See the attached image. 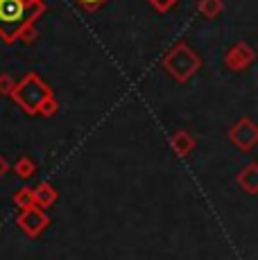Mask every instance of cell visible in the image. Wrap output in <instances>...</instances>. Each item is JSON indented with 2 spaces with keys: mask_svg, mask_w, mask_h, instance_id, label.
<instances>
[{
  "mask_svg": "<svg viewBox=\"0 0 258 260\" xmlns=\"http://www.w3.org/2000/svg\"><path fill=\"white\" fill-rule=\"evenodd\" d=\"M170 143H172V149H175L181 158H186L188 154L195 149V138H192L188 132H175L170 136Z\"/></svg>",
  "mask_w": 258,
  "mask_h": 260,
  "instance_id": "cell-9",
  "label": "cell"
},
{
  "mask_svg": "<svg viewBox=\"0 0 258 260\" xmlns=\"http://www.w3.org/2000/svg\"><path fill=\"white\" fill-rule=\"evenodd\" d=\"M238 186L247 194H258V163H249L238 174Z\"/></svg>",
  "mask_w": 258,
  "mask_h": 260,
  "instance_id": "cell-7",
  "label": "cell"
},
{
  "mask_svg": "<svg viewBox=\"0 0 258 260\" xmlns=\"http://www.w3.org/2000/svg\"><path fill=\"white\" fill-rule=\"evenodd\" d=\"M14 204H16L18 208H29V206H34V199H32V188H23V190H18L16 194H14Z\"/></svg>",
  "mask_w": 258,
  "mask_h": 260,
  "instance_id": "cell-12",
  "label": "cell"
},
{
  "mask_svg": "<svg viewBox=\"0 0 258 260\" xmlns=\"http://www.w3.org/2000/svg\"><path fill=\"white\" fill-rule=\"evenodd\" d=\"M57 111H59V104H57V100H54V95H52V98H48L46 102L41 104V109H39V113H41V116H54Z\"/></svg>",
  "mask_w": 258,
  "mask_h": 260,
  "instance_id": "cell-13",
  "label": "cell"
},
{
  "mask_svg": "<svg viewBox=\"0 0 258 260\" xmlns=\"http://www.w3.org/2000/svg\"><path fill=\"white\" fill-rule=\"evenodd\" d=\"M147 3H150L152 7L156 9V12H168V9H170L172 5L177 3V0H147Z\"/></svg>",
  "mask_w": 258,
  "mask_h": 260,
  "instance_id": "cell-14",
  "label": "cell"
},
{
  "mask_svg": "<svg viewBox=\"0 0 258 260\" xmlns=\"http://www.w3.org/2000/svg\"><path fill=\"white\" fill-rule=\"evenodd\" d=\"M14 170H16V174H18V177L29 179L34 172H37V166H34V161H32V158L23 156V158H18V161H16V166H14Z\"/></svg>",
  "mask_w": 258,
  "mask_h": 260,
  "instance_id": "cell-11",
  "label": "cell"
},
{
  "mask_svg": "<svg viewBox=\"0 0 258 260\" xmlns=\"http://www.w3.org/2000/svg\"><path fill=\"white\" fill-rule=\"evenodd\" d=\"M254 59H256V54H254V50H251L247 43H236V46H231L229 50H227V54H224V63H227V68L233 73H240V71H245V68H249L251 63H254Z\"/></svg>",
  "mask_w": 258,
  "mask_h": 260,
  "instance_id": "cell-6",
  "label": "cell"
},
{
  "mask_svg": "<svg viewBox=\"0 0 258 260\" xmlns=\"http://www.w3.org/2000/svg\"><path fill=\"white\" fill-rule=\"evenodd\" d=\"M229 138L236 147L242 149V152H249V149H254L256 143H258V127L249 118H242L231 127Z\"/></svg>",
  "mask_w": 258,
  "mask_h": 260,
  "instance_id": "cell-4",
  "label": "cell"
},
{
  "mask_svg": "<svg viewBox=\"0 0 258 260\" xmlns=\"http://www.w3.org/2000/svg\"><path fill=\"white\" fill-rule=\"evenodd\" d=\"M32 199H34V206L46 211V208H50L57 202V192H54V188L50 183H41V186H37L32 190Z\"/></svg>",
  "mask_w": 258,
  "mask_h": 260,
  "instance_id": "cell-8",
  "label": "cell"
},
{
  "mask_svg": "<svg viewBox=\"0 0 258 260\" xmlns=\"http://www.w3.org/2000/svg\"><path fill=\"white\" fill-rule=\"evenodd\" d=\"M222 0H200V14L206 18H213L222 12Z\"/></svg>",
  "mask_w": 258,
  "mask_h": 260,
  "instance_id": "cell-10",
  "label": "cell"
},
{
  "mask_svg": "<svg viewBox=\"0 0 258 260\" xmlns=\"http://www.w3.org/2000/svg\"><path fill=\"white\" fill-rule=\"evenodd\" d=\"M79 3H82L86 9H93V7H98V5H102L104 0H79Z\"/></svg>",
  "mask_w": 258,
  "mask_h": 260,
  "instance_id": "cell-16",
  "label": "cell"
},
{
  "mask_svg": "<svg viewBox=\"0 0 258 260\" xmlns=\"http://www.w3.org/2000/svg\"><path fill=\"white\" fill-rule=\"evenodd\" d=\"M43 12V3H27V0H0V37L7 43H14L16 34L25 25L34 23Z\"/></svg>",
  "mask_w": 258,
  "mask_h": 260,
  "instance_id": "cell-1",
  "label": "cell"
},
{
  "mask_svg": "<svg viewBox=\"0 0 258 260\" xmlns=\"http://www.w3.org/2000/svg\"><path fill=\"white\" fill-rule=\"evenodd\" d=\"M12 88H14L12 77H9V75H0V93L9 95V93H12Z\"/></svg>",
  "mask_w": 258,
  "mask_h": 260,
  "instance_id": "cell-15",
  "label": "cell"
},
{
  "mask_svg": "<svg viewBox=\"0 0 258 260\" xmlns=\"http://www.w3.org/2000/svg\"><path fill=\"white\" fill-rule=\"evenodd\" d=\"M163 68H166L177 82L183 84L200 68V57H197L195 50L188 46V43H177V46L166 54V59H163Z\"/></svg>",
  "mask_w": 258,
  "mask_h": 260,
  "instance_id": "cell-3",
  "label": "cell"
},
{
  "mask_svg": "<svg viewBox=\"0 0 258 260\" xmlns=\"http://www.w3.org/2000/svg\"><path fill=\"white\" fill-rule=\"evenodd\" d=\"M27 3H32V5H34V3H41V0H27Z\"/></svg>",
  "mask_w": 258,
  "mask_h": 260,
  "instance_id": "cell-18",
  "label": "cell"
},
{
  "mask_svg": "<svg viewBox=\"0 0 258 260\" xmlns=\"http://www.w3.org/2000/svg\"><path fill=\"white\" fill-rule=\"evenodd\" d=\"M48 224H50V217H48L46 211L39 206L23 208L21 215H18V226H21L29 238H37L41 231H46Z\"/></svg>",
  "mask_w": 258,
  "mask_h": 260,
  "instance_id": "cell-5",
  "label": "cell"
},
{
  "mask_svg": "<svg viewBox=\"0 0 258 260\" xmlns=\"http://www.w3.org/2000/svg\"><path fill=\"white\" fill-rule=\"evenodd\" d=\"M14 102L29 116H39V109L48 98H52V88L39 77L37 73H27L18 84H14L12 93Z\"/></svg>",
  "mask_w": 258,
  "mask_h": 260,
  "instance_id": "cell-2",
  "label": "cell"
},
{
  "mask_svg": "<svg viewBox=\"0 0 258 260\" xmlns=\"http://www.w3.org/2000/svg\"><path fill=\"white\" fill-rule=\"evenodd\" d=\"M7 172H9V163H7V158L0 156V177H5Z\"/></svg>",
  "mask_w": 258,
  "mask_h": 260,
  "instance_id": "cell-17",
  "label": "cell"
}]
</instances>
